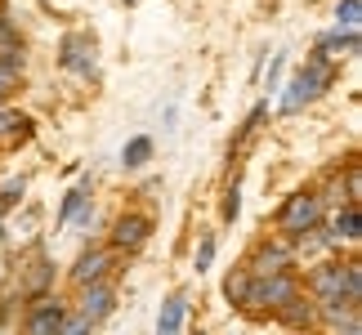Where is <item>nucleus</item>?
<instances>
[{
	"mask_svg": "<svg viewBox=\"0 0 362 335\" xmlns=\"http://www.w3.org/2000/svg\"><path fill=\"white\" fill-rule=\"evenodd\" d=\"M296 300V282H291V273H264L255 277L250 273V286H246V304L242 309H269V313H282L286 304Z\"/></svg>",
	"mask_w": 362,
	"mask_h": 335,
	"instance_id": "f257e3e1",
	"label": "nucleus"
},
{
	"mask_svg": "<svg viewBox=\"0 0 362 335\" xmlns=\"http://www.w3.org/2000/svg\"><path fill=\"white\" fill-rule=\"evenodd\" d=\"M327 86H331V63L317 54V59H309L296 76H291V90H286V99H282V112H300L304 103H313Z\"/></svg>",
	"mask_w": 362,
	"mask_h": 335,
	"instance_id": "f03ea898",
	"label": "nucleus"
},
{
	"mask_svg": "<svg viewBox=\"0 0 362 335\" xmlns=\"http://www.w3.org/2000/svg\"><path fill=\"white\" fill-rule=\"evenodd\" d=\"M317 223H322V197H317V192H296V197H286V206L277 211V228L286 237H304V233H313Z\"/></svg>",
	"mask_w": 362,
	"mask_h": 335,
	"instance_id": "7ed1b4c3",
	"label": "nucleus"
},
{
	"mask_svg": "<svg viewBox=\"0 0 362 335\" xmlns=\"http://www.w3.org/2000/svg\"><path fill=\"white\" fill-rule=\"evenodd\" d=\"M81 309H86L81 317H86L90 327H99L103 317L117 309V290H112V286H107L103 277H99V282H90V286H86V304H81Z\"/></svg>",
	"mask_w": 362,
	"mask_h": 335,
	"instance_id": "20e7f679",
	"label": "nucleus"
},
{
	"mask_svg": "<svg viewBox=\"0 0 362 335\" xmlns=\"http://www.w3.org/2000/svg\"><path fill=\"white\" fill-rule=\"evenodd\" d=\"M148 233H152V219L148 215H121L117 228H112V246L117 250H139V246L148 242Z\"/></svg>",
	"mask_w": 362,
	"mask_h": 335,
	"instance_id": "39448f33",
	"label": "nucleus"
},
{
	"mask_svg": "<svg viewBox=\"0 0 362 335\" xmlns=\"http://www.w3.org/2000/svg\"><path fill=\"white\" fill-rule=\"evenodd\" d=\"M63 317H67V304H63V300H36L32 313H27V331H36V335L59 331Z\"/></svg>",
	"mask_w": 362,
	"mask_h": 335,
	"instance_id": "423d86ee",
	"label": "nucleus"
},
{
	"mask_svg": "<svg viewBox=\"0 0 362 335\" xmlns=\"http://www.w3.org/2000/svg\"><path fill=\"white\" fill-rule=\"evenodd\" d=\"M107 264H112V250H86V255L76 259V269H72V282L76 286L99 282V277H107Z\"/></svg>",
	"mask_w": 362,
	"mask_h": 335,
	"instance_id": "0eeeda50",
	"label": "nucleus"
},
{
	"mask_svg": "<svg viewBox=\"0 0 362 335\" xmlns=\"http://www.w3.org/2000/svg\"><path fill=\"white\" fill-rule=\"evenodd\" d=\"M286 264H291V250H286V246H264V250H259V259L250 264L246 273H255V277H264V273H282Z\"/></svg>",
	"mask_w": 362,
	"mask_h": 335,
	"instance_id": "6e6552de",
	"label": "nucleus"
},
{
	"mask_svg": "<svg viewBox=\"0 0 362 335\" xmlns=\"http://www.w3.org/2000/svg\"><path fill=\"white\" fill-rule=\"evenodd\" d=\"M184 313H188V300L184 295H170L161 304V317H157V331L161 335H175L179 327H184Z\"/></svg>",
	"mask_w": 362,
	"mask_h": 335,
	"instance_id": "1a4fd4ad",
	"label": "nucleus"
},
{
	"mask_svg": "<svg viewBox=\"0 0 362 335\" xmlns=\"http://www.w3.org/2000/svg\"><path fill=\"white\" fill-rule=\"evenodd\" d=\"M331 228H336V237H344V242H358V237H362V219H358V201H349V206H344V211L336 215V223H331Z\"/></svg>",
	"mask_w": 362,
	"mask_h": 335,
	"instance_id": "9d476101",
	"label": "nucleus"
},
{
	"mask_svg": "<svg viewBox=\"0 0 362 335\" xmlns=\"http://www.w3.org/2000/svg\"><path fill=\"white\" fill-rule=\"evenodd\" d=\"M148 157H152V139H130V143H125V152H121L125 165H144Z\"/></svg>",
	"mask_w": 362,
	"mask_h": 335,
	"instance_id": "9b49d317",
	"label": "nucleus"
},
{
	"mask_svg": "<svg viewBox=\"0 0 362 335\" xmlns=\"http://www.w3.org/2000/svg\"><path fill=\"white\" fill-rule=\"evenodd\" d=\"M49 273H54V269H49V259H40V255H36V259H32V273H27V282H23V290H32V295H36V290L49 282Z\"/></svg>",
	"mask_w": 362,
	"mask_h": 335,
	"instance_id": "f8f14e48",
	"label": "nucleus"
},
{
	"mask_svg": "<svg viewBox=\"0 0 362 335\" xmlns=\"http://www.w3.org/2000/svg\"><path fill=\"white\" fill-rule=\"evenodd\" d=\"M90 45V40L86 36H67V67H76V72H86V67H90V59H81V49H86Z\"/></svg>",
	"mask_w": 362,
	"mask_h": 335,
	"instance_id": "ddd939ff",
	"label": "nucleus"
},
{
	"mask_svg": "<svg viewBox=\"0 0 362 335\" xmlns=\"http://www.w3.org/2000/svg\"><path fill=\"white\" fill-rule=\"evenodd\" d=\"M23 86V76H18V67H9V63H0V103L9 99L13 90Z\"/></svg>",
	"mask_w": 362,
	"mask_h": 335,
	"instance_id": "4468645a",
	"label": "nucleus"
},
{
	"mask_svg": "<svg viewBox=\"0 0 362 335\" xmlns=\"http://www.w3.org/2000/svg\"><path fill=\"white\" fill-rule=\"evenodd\" d=\"M358 9H362V0H340V9H336L340 27H358Z\"/></svg>",
	"mask_w": 362,
	"mask_h": 335,
	"instance_id": "2eb2a0df",
	"label": "nucleus"
},
{
	"mask_svg": "<svg viewBox=\"0 0 362 335\" xmlns=\"http://www.w3.org/2000/svg\"><path fill=\"white\" fill-rule=\"evenodd\" d=\"M0 134H27V117H13V112H0Z\"/></svg>",
	"mask_w": 362,
	"mask_h": 335,
	"instance_id": "dca6fc26",
	"label": "nucleus"
},
{
	"mask_svg": "<svg viewBox=\"0 0 362 335\" xmlns=\"http://www.w3.org/2000/svg\"><path fill=\"white\" fill-rule=\"evenodd\" d=\"M81 197H86V184H81V188H72V192H67V201H63V219H72V215L81 211Z\"/></svg>",
	"mask_w": 362,
	"mask_h": 335,
	"instance_id": "f3484780",
	"label": "nucleus"
},
{
	"mask_svg": "<svg viewBox=\"0 0 362 335\" xmlns=\"http://www.w3.org/2000/svg\"><path fill=\"white\" fill-rule=\"evenodd\" d=\"M211 259H215V237H202V250H197V273H202V269H211Z\"/></svg>",
	"mask_w": 362,
	"mask_h": 335,
	"instance_id": "a211bd4d",
	"label": "nucleus"
},
{
	"mask_svg": "<svg viewBox=\"0 0 362 335\" xmlns=\"http://www.w3.org/2000/svg\"><path fill=\"white\" fill-rule=\"evenodd\" d=\"M238 211H242V201H238V184H233L224 197V219H238Z\"/></svg>",
	"mask_w": 362,
	"mask_h": 335,
	"instance_id": "6ab92c4d",
	"label": "nucleus"
},
{
	"mask_svg": "<svg viewBox=\"0 0 362 335\" xmlns=\"http://www.w3.org/2000/svg\"><path fill=\"white\" fill-rule=\"evenodd\" d=\"M18 197H23V184H9L5 192H0V211H5V206H13Z\"/></svg>",
	"mask_w": 362,
	"mask_h": 335,
	"instance_id": "aec40b11",
	"label": "nucleus"
}]
</instances>
